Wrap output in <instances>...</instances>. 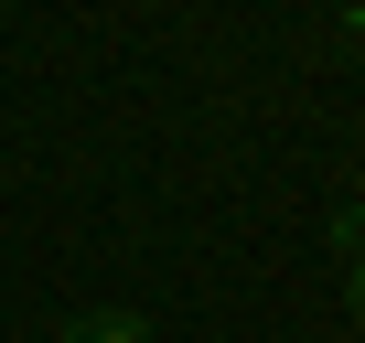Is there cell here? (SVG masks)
Returning a JSON list of instances; mask_svg holds the SVG:
<instances>
[{
  "label": "cell",
  "mask_w": 365,
  "mask_h": 343,
  "mask_svg": "<svg viewBox=\"0 0 365 343\" xmlns=\"http://www.w3.org/2000/svg\"><path fill=\"white\" fill-rule=\"evenodd\" d=\"M54 343H161V332H150L140 311H86V322H65Z\"/></svg>",
  "instance_id": "1"
},
{
  "label": "cell",
  "mask_w": 365,
  "mask_h": 343,
  "mask_svg": "<svg viewBox=\"0 0 365 343\" xmlns=\"http://www.w3.org/2000/svg\"><path fill=\"white\" fill-rule=\"evenodd\" d=\"M333 247H344V258H365V194H354V204L333 215Z\"/></svg>",
  "instance_id": "2"
},
{
  "label": "cell",
  "mask_w": 365,
  "mask_h": 343,
  "mask_svg": "<svg viewBox=\"0 0 365 343\" xmlns=\"http://www.w3.org/2000/svg\"><path fill=\"white\" fill-rule=\"evenodd\" d=\"M344 311H354V332H365V258H344Z\"/></svg>",
  "instance_id": "3"
}]
</instances>
